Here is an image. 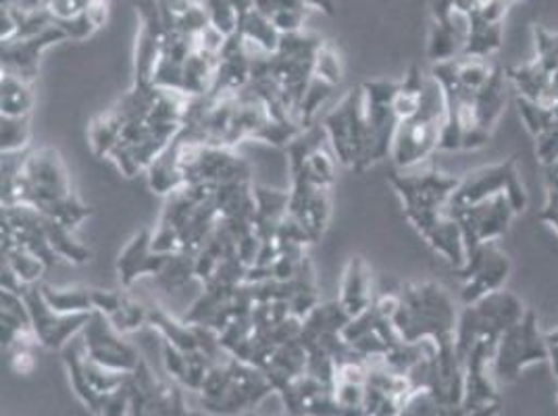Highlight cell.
<instances>
[{"instance_id": "4dcf8cb0", "label": "cell", "mask_w": 558, "mask_h": 416, "mask_svg": "<svg viewBox=\"0 0 558 416\" xmlns=\"http://www.w3.org/2000/svg\"><path fill=\"white\" fill-rule=\"evenodd\" d=\"M331 93H333V86H329L327 82L313 75L306 93L303 94V100L296 109V115H294V119L303 125L304 130L313 127L315 117L322 111V107L326 105V100L331 96Z\"/></svg>"}, {"instance_id": "7402d4cb", "label": "cell", "mask_w": 558, "mask_h": 416, "mask_svg": "<svg viewBox=\"0 0 558 416\" xmlns=\"http://www.w3.org/2000/svg\"><path fill=\"white\" fill-rule=\"evenodd\" d=\"M148 325L159 331L163 342H169L171 346L180 347L184 352H198V338L194 325H187L186 321H175L169 313H165L159 306L148 308Z\"/></svg>"}, {"instance_id": "8992f818", "label": "cell", "mask_w": 558, "mask_h": 416, "mask_svg": "<svg viewBox=\"0 0 558 416\" xmlns=\"http://www.w3.org/2000/svg\"><path fill=\"white\" fill-rule=\"evenodd\" d=\"M548 360V346L544 333L537 329L534 310H527L521 321L511 325L502 338L492 360V375L500 383H512L521 377L525 367Z\"/></svg>"}, {"instance_id": "836d02e7", "label": "cell", "mask_w": 558, "mask_h": 416, "mask_svg": "<svg viewBox=\"0 0 558 416\" xmlns=\"http://www.w3.org/2000/svg\"><path fill=\"white\" fill-rule=\"evenodd\" d=\"M121 335L138 331L142 325L148 323V308L144 304L125 296L123 304L117 308L111 317H107Z\"/></svg>"}, {"instance_id": "b9f144b4", "label": "cell", "mask_w": 558, "mask_h": 416, "mask_svg": "<svg viewBox=\"0 0 558 416\" xmlns=\"http://www.w3.org/2000/svg\"><path fill=\"white\" fill-rule=\"evenodd\" d=\"M304 7L322 11L327 17L336 15V2L333 0H304Z\"/></svg>"}, {"instance_id": "3957f363", "label": "cell", "mask_w": 558, "mask_h": 416, "mask_svg": "<svg viewBox=\"0 0 558 416\" xmlns=\"http://www.w3.org/2000/svg\"><path fill=\"white\" fill-rule=\"evenodd\" d=\"M527 310L530 308H525L523 302L505 290H498L475 304L463 306L454 338L459 360L465 365L469 352L477 342H488L492 346H498L502 333L511 325L521 321Z\"/></svg>"}, {"instance_id": "60d3db41", "label": "cell", "mask_w": 558, "mask_h": 416, "mask_svg": "<svg viewBox=\"0 0 558 416\" xmlns=\"http://www.w3.org/2000/svg\"><path fill=\"white\" fill-rule=\"evenodd\" d=\"M544 340H546V346H548V360H550L553 370L558 377V327L555 331L544 333Z\"/></svg>"}, {"instance_id": "74e56055", "label": "cell", "mask_w": 558, "mask_h": 416, "mask_svg": "<svg viewBox=\"0 0 558 416\" xmlns=\"http://www.w3.org/2000/svg\"><path fill=\"white\" fill-rule=\"evenodd\" d=\"M306 11L304 9H279L271 15V22L278 27L279 34H299L303 32Z\"/></svg>"}, {"instance_id": "277c9868", "label": "cell", "mask_w": 558, "mask_h": 416, "mask_svg": "<svg viewBox=\"0 0 558 416\" xmlns=\"http://www.w3.org/2000/svg\"><path fill=\"white\" fill-rule=\"evenodd\" d=\"M324 134L331 144L333 157L342 167L359 171L365 152V98L363 90H349L344 98L324 117Z\"/></svg>"}, {"instance_id": "f35d334b", "label": "cell", "mask_w": 558, "mask_h": 416, "mask_svg": "<svg viewBox=\"0 0 558 416\" xmlns=\"http://www.w3.org/2000/svg\"><path fill=\"white\" fill-rule=\"evenodd\" d=\"M7 352H9V365H11V369L15 370L17 375H32V372L36 370V367H38L34 354L29 352L27 342H22V344L7 350Z\"/></svg>"}, {"instance_id": "83f0119b", "label": "cell", "mask_w": 558, "mask_h": 416, "mask_svg": "<svg viewBox=\"0 0 558 416\" xmlns=\"http://www.w3.org/2000/svg\"><path fill=\"white\" fill-rule=\"evenodd\" d=\"M192 279H196V255H186V253L169 256L163 271L157 276L159 285L167 294L182 292Z\"/></svg>"}, {"instance_id": "e0dca14e", "label": "cell", "mask_w": 558, "mask_h": 416, "mask_svg": "<svg viewBox=\"0 0 558 416\" xmlns=\"http://www.w3.org/2000/svg\"><path fill=\"white\" fill-rule=\"evenodd\" d=\"M509 77L505 68H492V75L488 82L475 93L473 109H475V121L477 130L492 138V132L498 123V119L505 111L507 105V88H509Z\"/></svg>"}, {"instance_id": "ab89813d", "label": "cell", "mask_w": 558, "mask_h": 416, "mask_svg": "<svg viewBox=\"0 0 558 416\" xmlns=\"http://www.w3.org/2000/svg\"><path fill=\"white\" fill-rule=\"evenodd\" d=\"M539 219L558 233V189H548L546 205L542 208Z\"/></svg>"}, {"instance_id": "5bb4252c", "label": "cell", "mask_w": 558, "mask_h": 416, "mask_svg": "<svg viewBox=\"0 0 558 416\" xmlns=\"http://www.w3.org/2000/svg\"><path fill=\"white\" fill-rule=\"evenodd\" d=\"M65 40H68V34L63 32V27L52 24L36 36L2 42V73H13L27 82H34L40 70L43 54L52 45H59Z\"/></svg>"}, {"instance_id": "e575fe53", "label": "cell", "mask_w": 558, "mask_h": 416, "mask_svg": "<svg viewBox=\"0 0 558 416\" xmlns=\"http://www.w3.org/2000/svg\"><path fill=\"white\" fill-rule=\"evenodd\" d=\"M153 400H155V404L159 406L163 416H194V413L187 408L184 393L180 392L178 386L159 383Z\"/></svg>"}, {"instance_id": "4316f807", "label": "cell", "mask_w": 558, "mask_h": 416, "mask_svg": "<svg viewBox=\"0 0 558 416\" xmlns=\"http://www.w3.org/2000/svg\"><path fill=\"white\" fill-rule=\"evenodd\" d=\"M292 178H304L317 187H331L336 182V157H331L324 146L308 152L303 167L292 171Z\"/></svg>"}, {"instance_id": "6da1fadb", "label": "cell", "mask_w": 558, "mask_h": 416, "mask_svg": "<svg viewBox=\"0 0 558 416\" xmlns=\"http://www.w3.org/2000/svg\"><path fill=\"white\" fill-rule=\"evenodd\" d=\"M398 296L400 304L392 323L404 342L429 340L438 350L454 347L461 313L446 287L436 281L407 283L398 290Z\"/></svg>"}, {"instance_id": "9c48e42d", "label": "cell", "mask_w": 558, "mask_h": 416, "mask_svg": "<svg viewBox=\"0 0 558 416\" xmlns=\"http://www.w3.org/2000/svg\"><path fill=\"white\" fill-rule=\"evenodd\" d=\"M80 338L86 350V356L107 369L132 375L142 365L136 347L128 344L111 321L96 310L90 315Z\"/></svg>"}, {"instance_id": "44dd1931", "label": "cell", "mask_w": 558, "mask_h": 416, "mask_svg": "<svg viewBox=\"0 0 558 416\" xmlns=\"http://www.w3.org/2000/svg\"><path fill=\"white\" fill-rule=\"evenodd\" d=\"M36 102L34 82L2 73L0 77V111L2 117H29Z\"/></svg>"}, {"instance_id": "2e32d148", "label": "cell", "mask_w": 558, "mask_h": 416, "mask_svg": "<svg viewBox=\"0 0 558 416\" xmlns=\"http://www.w3.org/2000/svg\"><path fill=\"white\" fill-rule=\"evenodd\" d=\"M342 308L349 313L350 319L365 313L373 302L372 269L363 256H350L340 283V298Z\"/></svg>"}, {"instance_id": "5b68a950", "label": "cell", "mask_w": 558, "mask_h": 416, "mask_svg": "<svg viewBox=\"0 0 558 416\" xmlns=\"http://www.w3.org/2000/svg\"><path fill=\"white\" fill-rule=\"evenodd\" d=\"M498 194H507L519 215L527 208V192L519 175L517 157L480 167L475 171H469L465 178H459V185L452 192L448 207H471Z\"/></svg>"}, {"instance_id": "d6a6232c", "label": "cell", "mask_w": 558, "mask_h": 416, "mask_svg": "<svg viewBox=\"0 0 558 416\" xmlns=\"http://www.w3.org/2000/svg\"><path fill=\"white\" fill-rule=\"evenodd\" d=\"M315 77L324 79L329 86H340L344 79V61L338 52V48L329 42H324L315 57Z\"/></svg>"}, {"instance_id": "7c38bea8", "label": "cell", "mask_w": 558, "mask_h": 416, "mask_svg": "<svg viewBox=\"0 0 558 416\" xmlns=\"http://www.w3.org/2000/svg\"><path fill=\"white\" fill-rule=\"evenodd\" d=\"M390 184L402 200L404 210H440L448 207L452 192L459 185V178L446 175L440 171L427 173H404L395 171Z\"/></svg>"}, {"instance_id": "603a6c76", "label": "cell", "mask_w": 558, "mask_h": 416, "mask_svg": "<svg viewBox=\"0 0 558 416\" xmlns=\"http://www.w3.org/2000/svg\"><path fill=\"white\" fill-rule=\"evenodd\" d=\"M40 294L48 306L61 315L94 313L93 290L88 287H52L48 283H40Z\"/></svg>"}, {"instance_id": "7a4b0ae2", "label": "cell", "mask_w": 558, "mask_h": 416, "mask_svg": "<svg viewBox=\"0 0 558 416\" xmlns=\"http://www.w3.org/2000/svg\"><path fill=\"white\" fill-rule=\"evenodd\" d=\"M444 113L446 105L442 88L429 75L421 96L417 115L400 121L396 130L395 144L390 152L396 169L407 171L423 159H427L434 150H438L442 136Z\"/></svg>"}, {"instance_id": "52a82bcc", "label": "cell", "mask_w": 558, "mask_h": 416, "mask_svg": "<svg viewBox=\"0 0 558 416\" xmlns=\"http://www.w3.org/2000/svg\"><path fill=\"white\" fill-rule=\"evenodd\" d=\"M457 273L461 279V302L469 306L502 290L511 276V258L498 242H484L466 250L465 265Z\"/></svg>"}, {"instance_id": "d6986e66", "label": "cell", "mask_w": 558, "mask_h": 416, "mask_svg": "<svg viewBox=\"0 0 558 416\" xmlns=\"http://www.w3.org/2000/svg\"><path fill=\"white\" fill-rule=\"evenodd\" d=\"M61 352H63V365H65L68 377H70L71 390H73V393L77 395V400L94 416L98 415L102 397L94 392L90 383H88V377H86V350H84V344H82V338L77 335L75 340H71L70 344L63 347Z\"/></svg>"}, {"instance_id": "1f68e13d", "label": "cell", "mask_w": 558, "mask_h": 416, "mask_svg": "<svg viewBox=\"0 0 558 416\" xmlns=\"http://www.w3.org/2000/svg\"><path fill=\"white\" fill-rule=\"evenodd\" d=\"M198 4L205 9L209 24L219 29L226 38L238 32L240 13L233 7L232 0H198Z\"/></svg>"}, {"instance_id": "cb8c5ba5", "label": "cell", "mask_w": 558, "mask_h": 416, "mask_svg": "<svg viewBox=\"0 0 558 416\" xmlns=\"http://www.w3.org/2000/svg\"><path fill=\"white\" fill-rule=\"evenodd\" d=\"M45 232H47L50 248L54 250L57 258H63L73 265H86L93 258V250L88 246H84L82 242H77L73 237V232L59 225L57 221L45 217Z\"/></svg>"}, {"instance_id": "7bdbcfd3", "label": "cell", "mask_w": 558, "mask_h": 416, "mask_svg": "<svg viewBox=\"0 0 558 416\" xmlns=\"http://www.w3.org/2000/svg\"><path fill=\"white\" fill-rule=\"evenodd\" d=\"M233 7L238 9V13L242 15V13H246V11H251V9H255L256 0H232Z\"/></svg>"}, {"instance_id": "ee69618b", "label": "cell", "mask_w": 558, "mask_h": 416, "mask_svg": "<svg viewBox=\"0 0 558 416\" xmlns=\"http://www.w3.org/2000/svg\"><path fill=\"white\" fill-rule=\"evenodd\" d=\"M244 416H258V415H256L255 411H253V413H246V415H244Z\"/></svg>"}, {"instance_id": "f1b7e54d", "label": "cell", "mask_w": 558, "mask_h": 416, "mask_svg": "<svg viewBox=\"0 0 558 416\" xmlns=\"http://www.w3.org/2000/svg\"><path fill=\"white\" fill-rule=\"evenodd\" d=\"M32 139L29 117H2L0 119V148L2 155L27 152Z\"/></svg>"}, {"instance_id": "d4e9b609", "label": "cell", "mask_w": 558, "mask_h": 416, "mask_svg": "<svg viewBox=\"0 0 558 416\" xmlns=\"http://www.w3.org/2000/svg\"><path fill=\"white\" fill-rule=\"evenodd\" d=\"M121 132H123V121L117 115L116 109L96 117L88 132L94 155L109 159V155L116 150L121 139Z\"/></svg>"}, {"instance_id": "ba28073f", "label": "cell", "mask_w": 558, "mask_h": 416, "mask_svg": "<svg viewBox=\"0 0 558 416\" xmlns=\"http://www.w3.org/2000/svg\"><path fill=\"white\" fill-rule=\"evenodd\" d=\"M448 210L461 225L466 250L484 242H498L509 232L512 219L519 215L507 194H498L471 207H448Z\"/></svg>"}, {"instance_id": "f546056e", "label": "cell", "mask_w": 558, "mask_h": 416, "mask_svg": "<svg viewBox=\"0 0 558 416\" xmlns=\"http://www.w3.org/2000/svg\"><path fill=\"white\" fill-rule=\"evenodd\" d=\"M303 125L296 119H271L267 117V121L258 127L253 139H260L265 144L278 146V148H288L294 139L303 136Z\"/></svg>"}, {"instance_id": "ffe728a7", "label": "cell", "mask_w": 558, "mask_h": 416, "mask_svg": "<svg viewBox=\"0 0 558 416\" xmlns=\"http://www.w3.org/2000/svg\"><path fill=\"white\" fill-rule=\"evenodd\" d=\"M238 32L246 40V45H255L263 54H276L281 45V34L271 22L269 15L260 13L258 9H251L240 15Z\"/></svg>"}, {"instance_id": "9a60e30c", "label": "cell", "mask_w": 558, "mask_h": 416, "mask_svg": "<svg viewBox=\"0 0 558 416\" xmlns=\"http://www.w3.org/2000/svg\"><path fill=\"white\" fill-rule=\"evenodd\" d=\"M171 255H161L153 250V230H140L125 244L117 258V276L121 290H130L140 278H157Z\"/></svg>"}, {"instance_id": "484cf974", "label": "cell", "mask_w": 558, "mask_h": 416, "mask_svg": "<svg viewBox=\"0 0 558 416\" xmlns=\"http://www.w3.org/2000/svg\"><path fill=\"white\" fill-rule=\"evenodd\" d=\"M2 262L20 278L24 285H38L47 273V265L15 244H2Z\"/></svg>"}, {"instance_id": "4fadbf2b", "label": "cell", "mask_w": 558, "mask_h": 416, "mask_svg": "<svg viewBox=\"0 0 558 416\" xmlns=\"http://www.w3.org/2000/svg\"><path fill=\"white\" fill-rule=\"evenodd\" d=\"M514 0H484L482 7L466 17V40L461 59L486 61L502 47L505 17Z\"/></svg>"}, {"instance_id": "30bf717a", "label": "cell", "mask_w": 558, "mask_h": 416, "mask_svg": "<svg viewBox=\"0 0 558 416\" xmlns=\"http://www.w3.org/2000/svg\"><path fill=\"white\" fill-rule=\"evenodd\" d=\"M24 298L32 317V331L36 342L47 350L61 352L75 340L88 323L90 315H61L48 306L38 285H25Z\"/></svg>"}, {"instance_id": "8fae6325", "label": "cell", "mask_w": 558, "mask_h": 416, "mask_svg": "<svg viewBox=\"0 0 558 416\" xmlns=\"http://www.w3.org/2000/svg\"><path fill=\"white\" fill-rule=\"evenodd\" d=\"M404 217L417 230L418 235L454 269H461L465 265L463 232L448 207L440 210H404Z\"/></svg>"}, {"instance_id": "8d00e7d4", "label": "cell", "mask_w": 558, "mask_h": 416, "mask_svg": "<svg viewBox=\"0 0 558 416\" xmlns=\"http://www.w3.org/2000/svg\"><path fill=\"white\" fill-rule=\"evenodd\" d=\"M535 157L544 167L558 162V121L535 138Z\"/></svg>"}, {"instance_id": "ac0fdd59", "label": "cell", "mask_w": 558, "mask_h": 416, "mask_svg": "<svg viewBox=\"0 0 558 416\" xmlns=\"http://www.w3.org/2000/svg\"><path fill=\"white\" fill-rule=\"evenodd\" d=\"M146 180H148V187L155 194L167 196V198L180 192L182 187H186V171L182 162L180 139H173L163 152L150 162V167L146 169Z\"/></svg>"}, {"instance_id": "f6af8a7d", "label": "cell", "mask_w": 558, "mask_h": 416, "mask_svg": "<svg viewBox=\"0 0 558 416\" xmlns=\"http://www.w3.org/2000/svg\"><path fill=\"white\" fill-rule=\"evenodd\" d=\"M523 2H525V0H523Z\"/></svg>"}, {"instance_id": "d590c367", "label": "cell", "mask_w": 558, "mask_h": 416, "mask_svg": "<svg viewBox=\"0 0 558 416\" xmlns=\"http://www.w3.org/2000/svg\"><path fill=\"white\" fill-rule=\"evenodd\" d=\"M130 411H132V392H130V379H128V383L121 386L116 392L102 395L96 416H130Z\"/></svg>"}]
</instances>
